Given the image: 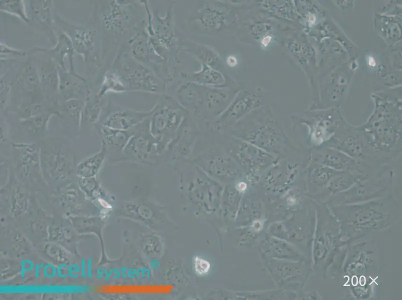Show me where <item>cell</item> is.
<instances>
[{"instance_id":"1","label":"cell","mask_w":402,"mask_h":300,"mask_svg":"<svg viewBox=\"0 0 402 300\" xmlns=\"http://www.w3.org/2000/svg\"><path fill=\"white\" fill-rule=\"evenodd\" d=\"M144 2L146 28L154 50L168 66L172 60L180 64V36L177 34L174 20V8L178 2H170L163 16L158 10H151L148 0Z\"/></svg>"},{"instance_id":"2","label":"cell","mask_w":402,"mask_h":300,"mask_svg":"<svg viewBox=\"0 0 402 300\" xmlns=\"http://www.w3.org/2000/svg\"><path fill=\"white\" fill-rule=\"evenodd\" d=\"M102 17L106 32L114 36L116 42H120V45L138 28L146 23L144 0L105 1L102 6Z\"/></svg>"},{"instance_id":"3","label":"cell","mask_w":402,"mask_h":300,"mask_svg":"<svg viewBox=\"0 0 402 300\" xmlns=\"http://www.w3.org/2000/svg\"><path fill=\"white\" fill-rule=\"evenodd\" d=\"M112 70L118 76L126 92L162 93L166 90V81L134 58L122 46L118 49Z\"/></svg>"},{"instance_id":"4","label":"cell","mask_w":402,"mask_h":300,"mask_svg":"<svg viewBox=\"0 0 402 300\" xmlns=\"http://www.w3.org/2000/svg\"><path fill=\"white\" fill-rule=\"evenodd\" d=\"M146 22L136 30L132 36L120 46L132 56L153 70L167 82L174 79L169 66L154 50L146 28Z\"/></svg>"},{"instance_id":"5","label":"cell","mask_w":402,"mask_h":300,"mask_svg":"<svg viewBox=\"0 0 402 300\" xmlns=\"http://www.w3.org/2000/svg\"><path fill=\"white\" fill-rule=\"evenodd\" d=\"M189 78L190 82L208 86L222 83L224 80L222 76L210 66L202 64V68L197 72L191 74Z\"/></svg>"},{"instance_id":"6","label":"cell","mask_w":402,"mask_h":300,"mask_svg":"<svg viewBox=\"0 0 402 300\" xmlns=\"http://www.w3.org/2000/svg\"><path fill=\"white\" fill-rule=\"evenodd\" d=\"M72 34L74 42L79 50L86 52L87 50H91L94 44L95 30H86L82 28H74Z\"/></svg>"},{"instance_id":"7","label":"cell","mask_w":402,"mask_h":300,"mask_svg":"<svg viewBox=\"0 0 402 300\" xmlns=\"http://www.w3.org/2000/svg\"><path fill=\"white\" fill-rule=\"evenodd\" d=\"M50 1H37L33 2L32 14L41 25L50 24Z\"/></svg>"},{"instance_id":"8","label":"cell","mask_w":402,"mask_h":300,"mask_svg":"<svg viewBox=\"0 0 402 300\" xmlns=\"http://www.w3.org/2000/svg\"><path fill=\"white\" fill-rule=\"evenodd\" d=\"M100 92V96L104 94L108 91L115 92H126V88L118 76L113 70L107 73Z\"/></svg>"},{"instance_id":"9","label":"cell","mask_w":402,"mask_h":300,"mask_svg":"<svg viewBox=\"0 0 402 300\" xmlns=\"http://www.w3.org/2000/svg\"><path fill=\"white\" fill-rule=\"evenodd\" d=\"M0 10L18 16L26 22H29L22 0H0Z\"/></svg>"},{"instance_id":"10","label":"cell","mask_w":402,"mask_h":300,"mask_svg":"<svg viewBox=\"0 0 402 300\" xmlns=\"http://www.w3.org/2000/svg\"><path fill=\"white\" fill-rule=\"evenodd\" d=\"M194 261V270L198 274H204L208 272L210 264L208 261L198 256H196Z\"/></svg>"},{"instance_id":"11","label":"cell","mask_w":402,"mask_h":300,"mask_svg":"<svg viewBox=\"0 0 402 300\" xmlns=\"http://www.w3.org/2000/svg\"><path fill=\"white\" fill-rule=\"evenodd\" d=\"M0 53H2H2H6V54L9 53L10 54H16V55H18V56L24 55V54L23 53V52H22L21 51H19V50H12L11 48H10V47H8V46H6L5 44H0Z\"/></svg>"},{"instance_id":"12","label":"cell","mask_w":402,"mask_h":300,"mask_svg":"<svg viewBox=\"0 0 402 300\" xmlns=\"http://www.w3.org/2000/svg\"><path fill=\"white\" fill-rule=\"evenodd\" d=\"M368 64L370 66H374L375 65H376L375 60H374V58L372 56L368 57Z\"/></svg>"},{"instance_id":"13","label":"cell","mask_w":402,"mask_h":300,"mask_svg":"<svg viewBox=\"0 0 402 300\" xmlns=\"http://www.w3.org/2000/svg\"><path fill=\"white\" fill-rule=\"evenodd\" d=\"M352 284L354 286H356L358 284V278L356 276H354L352 280Z\"/></svg>"},{"instance_id":"14","label":"cell","mask_w":402,"mask_h":300,"mask_svg":"<svg viewBox=\"0 0 402 300\" xmlns=\"http://www.w3.org/2000/svg\"><path fill=\"white\" fill-rule=\"evenodd\" d=\"M366 282V279L364 276H362L360 278V284L362 286H364Z\"/></svg>"}]
</instances>
